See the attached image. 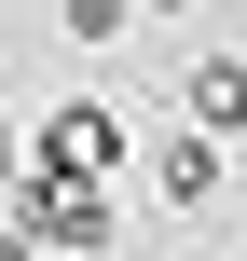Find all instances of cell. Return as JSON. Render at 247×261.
Here are the masks:
<instances>
[{
    "mask_svg": "<svg viewBox=\"0 0 247 261\" xmlns=\"http://www.w3.org/2000/svg\"><path fill=\"white\" fill-rule=\"evenodd\" d=\"M0 206H14V234H28L41 261H96L110 234H124L110 179H55V165H14V179H0Z\"/></svg>",
    "mask_w": 247,
    "mask_h": 261,
    "instance_id": "obj_1",
    "label": "cell"
},
{
    "mask_svg": "<svg viewBox=\"0 0 247 261\" xmlns=\"http://www.w3.org/2000/svg\"><path fill=\"white\" fill-rule=\"evenodd\" d=\"M41 165H55V179H124V165H138V138H124V110H110V96H69V110L41 124Z\"/></svg>",
    "mask_w": 247,
    "mask_h": 261,
    "instance_id": "obj_2",
    "label": "cell"
},
{
    "mask_svg": "<svg viewBox=\"0 0 247 261\" xmlns=\"http://www.w3.org/2000/svg\"><path fill=\"white\" fill-rule=\"evenodd\" d=\"M220 179H234V151H220L206 124H179V138L151 151V193H165V220H206V206H220Z\"/></svg>",
    "mask_w": 247,
    "mask_h": 261,
    "instance_id": "obj_3",
    "label": "cell"
},
{
    "mask_svg": "<svg viewBox=\"0 0 247 261\" xmlns=\"http://www.w3.org/2000/svg\"><path fill=\"white\" fill-rule=\"evenodd\" d=\"M165 96H179V124H206L220 151H234V138H247V55H193V69L165 83Z\"/></svg>",
    "mask_w": 247,
    "mask_h": 261,
    "instance_id": "obj_4",
    "label": "cell"
},
{
    "mask_svg": "<svg viewBox=\"0 0 247 261\" xmlns=\"http://www.w3.org/2000/svg\"><path fill=\"white\" fill-rule=\"evenodd\" d=\"M124 14L138 0H69V41H124Z\"/></svg>",
    "mask_w": 247,
    "mask_h": 261,
    "instance_id": "obj_5",
    "label": "cell"
},
{
    "mask_svg": "<svg viewBox=\"0 0 247 261\" xmlns=\"http://www.w3.org/2000/svg\"><path fill=\"white\" fill-rule=\"evenodd\" d=\"M0 261H41V248H28V234H14V220H0Z\"/></svg>",
    "mask_w": 247,
    "mask_h": 261,
    "instance_id": "obj_6",
    "label": "cell"
},
{
    "mask_svg": "<svg viewBox=\"0 0 247 261\" xmlns=\"http://www.w3.org/2000/svg\"><path fill=\"white\" fill-rule=\"evenodd\" d=\"M0 179H14V124H0Z\"/></svg>",
    "mask_w": 247,
    "mask_h": 261,
    "instance_id": "obj_7",
    "label": "cell"
}]
</instances>
